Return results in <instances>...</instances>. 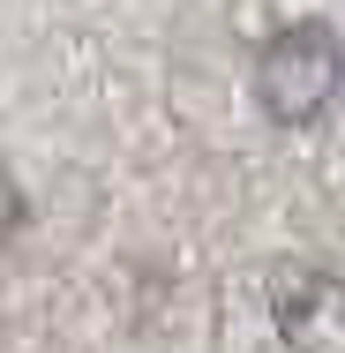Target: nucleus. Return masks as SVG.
Instances as JSON below:
<instances>
[{
    "instance_id": "obj_1",
    "label": "nucleus",
    "mask_w": 345,
    "mask_h": 353,
    "mask_svg": "<svg viewBox=\"0 0 345 353\" xmlns=\"http://www.w3.org/2000/svg\"><path fill=\"white\" fill-rule=\"evenodd\" d=\"M338 75H345V46L331 23H285L255 53V98L278 128H308L338 98Z\"/></svg>"
},
{
    "instance_id": "obj_2",
    "label": "nucleus",
    "mask_w": 345,
    "mask_h": 353,
    "mask_svg": "<svg viewBox=\"0 0 345 353\" xmlns=\"http://www.w3.org/2000/svg\"><path fill=\"white\" fill-rule=\"evenodd\" d=\"M271 316L293 353H345V279L315 263H278Z\"/></svg>"
},
{
    "instance_id": "obj_3",
    "label": "nucleus",
    "mask_w": 345,
    "mask_h": 353,
    "mask_svg": "<svg viewBox=\"0 0 345 353\" xmlns=\"http://www.w3.org/2000/svg\"><path fill=\"white\" fill-rule=\"evenodd\" d=\"M23 225V196H15V181H8V165H0V241Z\"/></svg>"
}]
</instances>
